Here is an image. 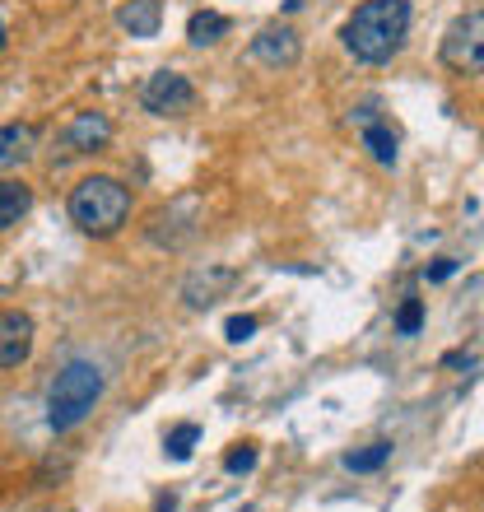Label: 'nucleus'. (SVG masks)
<instances>
[{
  "instance_id": "13",
  "label": "nucleus",
  "mask_w": 484,
  "mask_h": 512,
  "mask_svg": "<svg viewBox=\"0 0 484 512\" xmlns=\"http://www.w3.org/2000/svg\"><path fill=\"white\" fill-rule=\"evenodd\" d=\"M33 210V187L24 177H0V233L14 229Z\"/></svg>"
},
{
  "instance_id": "4",
  "label": "nucleus",
  "mask_w": 484,
  "mask_h": 512,
  "mask_svg": "<svg viewBox=\"0 0 484 512\" xmlns=\"http://www.w3.org/2000/svg\"><path fill=\"white\" fill-rule=\"evenodd\" d=\"M438 56L457 75H484V10H466L461 19H452Z\"/></svg>"
},
{
  "instance_id": "15",
  "label": "nucleus",
  "mask_w": 484,
  "mask_h": 512,
  "mask_svg": "<svg viewBox=\"0 0 484 512\" xmlns=\"http://www.w3.org/2000/svg\"><path fill=\"white\" fill-rule=\"evenodd\" d=\"M391 461V443H368V447H354V452H345V471H382Z\"/></svg>"
},
{
  "instance_id": "18",
  "label": "nucleus",
  "mask_w": 484,
  "mask_h": 512,
  "mask_svg": "<svg viewBox=\"0 0 484 512\" xmlns=\"http://www.w3.org/2000/svg\"><path fill=\"white\" fill-rule=\"evenodd\" d=\"M252 466H256V443H238L229 457H224V471L229 475H247Z\"/></svg>"
},
{
  "instance_id": "2",
  "label": "nucleus",
  "mask_w": 484,
  "mask_h": 512,
  "mask_svg": "<svg viewBox=\"0 0 484 512\" xmlns=\"http://www.w3.org/2000/svg\"><path fill=\"white\" fill-rule=\"evenodd\" d=\"M66 215H70V224L80 233H89V238H117V233L126 229V219H131V187L108 173L84 177V182H75V191H70Z\"/></svg>"
},
{
  "instance_id": "10",
  "label": "nucleus",
  "mask_w": 484,
  "mask_h": 512,
  "mask_svg": "<svg viewBox=\"0 0 484 512\" xmlns=\"http://www.w3.org/2000/svg\"><path fill=\"white\" fill-rule=\"evenodd\" d=\"M42 131L33 122H10L0 126V173H10V168H19L24 159H33V149H38Z\"/></svg>"
},
{
  "instance_id": "19",
  "label": "nucleus",
  "mask_w": 484,
  "mask_h": 512,
  "mask_svg": "<svg viewBox=\"0 0 484 512\" xmlns=\"http://www.w3.org/2000/svg\"><path fill=\"white\" fill-rule=\"evenodd\" d=\"M224 336L233 340V345H242V340L256 336V317H229V326H224Z\"/></svg>"
},
{
  "instance_id": "16",
  "label": "nucleus",
  "mask_w": 484,
  "mask_h": 512,
  "mask_svg": "<svg viewBox=\"0 0 484 512\" xmlns=\"http://www.w3.org/2000/svg\"><path fill=\"white\" fill-rule=\"evenodd\" d=\"M196 443H201V424H177V429L163 438V447H168V457L173 461H191Z\"/></svg>"
},
{
  "instance_id": "14",
  "label": "nucleus",
  "mask_w": 484,
  "mask_h": 512,
  "mask_svg": "<svg viewBox=\"0 0 484 512\" xmlns=\"http://www.w3.org/2000/svg\"><path fill=\"white\" fill-rule=\"evenodd\" d=\"M229 14H219V10H196L187 19V42L191 47H215L224 33H229Z\"/></svg>"
},
{
  "instance_id": "20",
  "label": "nucleus",
  "mask_w": 484,
  "mask_h": 512,
  "mask_svg": "<svg viewBox=\"0 0 484 512\" xmlns=\"http://www.w3.org/2000/svg\"><path fill=\"white\" fill-rule=\"evenodd\" d=\"M452 270H457V261H452V256H443V261H433V266L424 270V280H447Z\"/></svg>"
},
{
  "instance_id": "8",
  "label": "nucleus",
  "mask_w": 484,
  "mask_h": 512,
  "mask_svg": "<svg viewBox=\"0 0 484 512\" xmlns=\"http://www.w3.org/2000/svg\"><path fill=\"white\" fill-rule=\"evenodd\" d=\"M354 122H359L363 149H368L382 168H396V159H401V135H396V126H391L387 117H377V108H359Z\"/></svg>"
},
{
  "instance_id": "17",
  "label": "nucleus",
  "mask_w": 484,
  "mask_h": 512,
  "mask_svg": "<svg viewBox=\"0 0 484 512\" xmlns=\"http://www.w3.org/2000/svg\"><path fill=\"white\" fill-rule=\"evenodd\" d=\"M419 326H424V303H419V298H405L401 312H396V331H401V336H419Z\"/></svg>"
},
{
  "instance_id": "7",
  "label": "nucleus",
  "mask_w": 484,
  "mask_h": 512,
  "mask_svg": "<svg viewBox=\"0 0 484 512\" xmlns=\"http://www.w3.org/2000/svg\"><path fill=\"white\" fill-rule=\"evenodd\" d=\"M112 145V117L108 112H75L70 117V126L61 131V149H66L70 159H84V154H103V149Z\"/></svg>"
},
{
  "instance_id": "9",
  "label": "nucleus",
  "mask_w": 484,
  "mask_h": 512,
  "mask_svg": "<svg viewBox=\"0 0 484 512\" xmlns=\"http://www.w3.org/2000/svg\"><path fill=\"white\" fill-rule=\"evenodd\" d=\"M33 354V317L19 308H0V368H19Z\"/></svg>"
},
{
  "instance_id": "1",
  "label": "nucleus",
  "mask_w": 484,
  "mask_h": 512,
  "mask_svg": "<svg viewBox=\"0 0 484 512\" xmlns=\"http://www.w3.org/2000/svg\"><path fill=\"white\" fill-rule=\"evenodd\" d=\"M410 38V0H363L340 28L345 52L363 66H387L396 61Z\"/></svg>"
},
{
  "instance_id": "21",
  "label": "nucleus",
  "mask_w": 484,
  "mask_h": 512,
  "mask_svg": "<svg viewBox=\"0 0 484 512\" xmlns=\"http://www.w3.org/2000/svg\"><path fill=\"white\" fill-rule=\"evenodd\" d=\"M0 52H5V19H0Z\"/></svg>"
},
{
  "instance_id": "6",
  "label": "nucleus",
  "mask_w": 484,
  "mask_h": 512,
  "mask_svg": "<svg viewBox=\"0 0 484 512\" xmlns=\"http://www.w3.org/2000/svg\"><path fill=\"white\" fill-rule=\"evenodd\" d=\"M247 56L266 70H289V66H298V56H303V38H298L294 24H266L247 42Z\"/></svg>"
},
{
  "instance_id": "11",
  "label": "nucleus",
  "mask_w": 484,
  "mask_h": 512,
  "mask_svg": "<svg viewBox=\"0 0 484 512\" xmlns=\"http://www.w3.org/2000/svg\"><path fill=\"white\" fill-rule=\"evenodd\" d=\"M117 24L131 33V38H159L163 28V0H126L117 10Z\"/></svg>"
},
{
  "instance_id": "3",
  "label": "nucleus",
  "mask_w": 484,
  "mask_h": 512,
  "mask_svg": "<svg viewBox=\"0 0 484 512\" xmlns=\"http://www.w3.org/2000/svg\"><path fill=\"white\" fill-rule=\"evenodd\" d=\"M103 401V373L89 359H70L47 387V429L70 433L94 415V405Z\"/></svg>"
},
{
  "instance_id": "12",
  "label": "nucleus",
  "mask_w": 484,
  "mask_h": 512,
  "mask_svg": "<svg viewBox=\"0 0 484 512\" xmlns=\"http://www.w3.org/2000/svg\"><path fill=\"white\" fill-rule=\"evenodd\" d=\"M238 284V275L233 270H205V275H191L187 284H182V298H187V308H210V303H219V294L224 289H233Z\"/></svg>"
},
{
  "instance_id": "5",
  "label": "nucleus",
  "mask_w": 484,
  "mask_h": 512,
  "mask_svg": "<svg viewBox=\"0 0 484 512\" xmlns=\"http://www.w3.org/2000/svg\"><path fill=\"white\" fill-rule=\"evenodd\" d=\"M140 108L149 117H187L196 108V84L182 70H154L140 89Z\"/></svg>"
}]
</instances>
